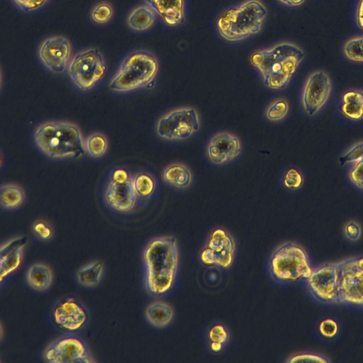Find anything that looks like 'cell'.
Returning <instances> with one entry per match:
<instances>
[{"instance_id": "1", "label": "cell", "mask_w": 363, "mask_h": 363, "mask_svg": "<svg viewBox=\"0 0 363 363\" xmlns=\"http://www.w3.org/2000/svg\"><path fill=\"white\" fill-rule=\"evenodd\" d=\"M308 289L318 301L363 307V256L313 269Z\"/></svg>"}, {"instance_id": "2", "label": "cell", "mask_w": 363, "mask_h": 363, "mask_svg": "<svg viewBox=\"0 0 363 363\" xmlns=\"http://www.w3.org/2000/svg\"><path fill=\"white\" fill-rule=\"evenodd\" d=\"M143 259L147 291L155 296L168 293L174 285L178 266L176 240L167 236L153 239L146 246Z\"/></svg>"}, {"instance_id": "3", "label": "cell", "mask_w": 363, "mask_h": 363, "mask_svg": "<svg viewBox=\"0 0 363 363\" xmlns=\"http://www.w3.org/2000/svg\"><path fill=\"white\" fill-rule=\"evenodd\" d=\"M304 57L305 52L298 45L283 42L254 52L250 62L267 87L281 90L288 85Z\"/></svg>"}, {"instance_id": "4", "label": "cell", "mask_w": 363, "mask_h": 363, "mask_svg": "<svg viewBox=\"0 0 363 363\" xmlns=\"http://www.w3.org/2000/svg\"><path fill=\"white\" fill-rule=\"evenodd\" d=\"M33 135L39 150L52 159L77 160L86 152L80 128L69 122H45L36 128Z\"/></svg>"}, {"instance_id": "5", "label": "cell", "mask_w": 363, "mask_h": 363, "mask_svg": "<svg viewBox=\"0 0 363 363\" xmlns=\"http://www.w3.org/2000/svg\"><path fill=\"white\" fill-rule=\"evenodd\" d=\"M267 15L266 6L259 0H248L230 8L217 19L220 35L229 42H237L258 33Z\"/></svg>"}, {"instance_id": "6", "label": "cell", "mask_w": 363, "mask_h": 363, "mask_svg": "<svg viewBox=\"0 0 363 363\" xmlns=\"http://www.w3.org/2000/svg\"><path fill=\"white\" fill-rule=\"evenodd\" d=\"M156 57L146 50H136L121 62L109 84L117 92H129L148 86L158 72Z\"/></svg>"}, {"instance_id": "7", "label": "cell", "mask_w": 363, "mask_h": 363, "mask_svg": "<svg viewBox=\"0 0 363 363\" xmlns=\"http://www.w3.org/2000/svg\"><path fill=\"white\" fill-rule=\"evenodd\" d=\"M268 265L272 277L282 283L307 280L313 270L305 250L293 242L278 247L271 254Z\"/></svg>"}, {"instance_id": "8", "label": "cell", "mask_w": 363, "mask_h": 363, "mask_svg": "<svg viewBox=\"0 0 363 363\" xmlns=\"http://www.w3.org/2000/svg\"><path fill=\"white\" fill-rule=\"evenodd\" d=\"M104 59L98 49L89 48L75 54L70 60L67 72L72 82L82 91L92 89L104 78Z\"/></svg>"}, {"instance_id": "9", "label": "cell", "mask_w": 363, "mask_h": 363, "mask_svg": "<svg viewBox=\"0 0 363 363\" xmlns=\"http://www.w3.org/2000/svg\"><path fill=\"white\" fill-rule=\"evenodd\" d=\"M200 128L199 114L193 107H180L173 109L157 121V135L167 141L188 140Z\"/></svg>"}, {"instance_id": "10", "label": "cell", "mask_w": 363, "mask_h": 363, "mask_svg": "<svg viewBox=\"0 0 363 363\" xmlns=\"http://www.w3.org/2000/svg\"><path fill=\"white\" fill-rule=\"evenodd\" d=\"M104 199L112 208L120 212H129L136 206V194L133 177L124 167L114 168L104 189Z\"/></svg>"}, {"instance_id": "11", "label": "cell", "mask_w": 363, "mask_h": 363, "mask_svg": "<svg viewBox=\"0 0 363 363\" xmlns=\"http://www.w3.org/2000/svg\"><path fill=\"white\" fill-rule=\"evenodd\" d=\"M234 251L235 244L230 234L222 228H216L200 252V260L207 265L228 268L234 262Z\"/></svg>"}, {"instance_id": "12", "label": "cell", "mask_w": 363, "mask_h": 363, "mask_svg": "<svg viewBox=\"0 0 363 363\" xmlns=\"http://www.w3.org/2000/svg\"><path fill=\"white\" fill-rule=\"evenodd\" d=\"M49 363H90L94 362L84 342L75 336L62 337L52 342L43 352Z\"/></svg>"}, {"instance_id": "13", "label": "cell", "mask_w": 363, "mask_h": 363, "mask_svg": "<svg viewBox=\"0 0 363 363\" xmlns=\"http://www.w3.org/2000/svg\"><path fill=\"white\" fill-rule=\"evenodd\" d=\"M331 88L330 79L324 71L318 70L308 76L303 89L301 102L309 116L315 115L326 104Z\"/></svg>"}, {"instance_id": "14", "label": "cell", "mask_w": 363, "mask_h": 363, "mask_svg": "<svg viewBox=\"0 0 363 363\" xmlns=\"http://www.w3.org/2000/svg\"><path fill=\"white\" fill-rule=\"evenodd\" d=\"M87 311L80 301L74 297H65L54 306L52 318L54 323L62 330L75 332L86 324Z\"/></svg>"}, {"instance_id": "15", "label": "cell", "mask_w": 363, "mask_h": 363, "mask_svg": "<svg viewBox=\"0 0 363 363\" xmlns=\"http://www.w3.org/2000/svg\"><path fill=\"white\" fill-rule=\"evenodd\" d=\"M39 57L43 65L55 73L63 72L67 68L71 55L69 40L63 36L47 38L40 45Z\"/></svg>"}, {"instance_id": "16", "label": "cell", "mask_w": 363, "mask_h": 363, "mask_svg": "<svg viewBox=\"0 0 363 363\" xmlns=\"http://www.w3.org/2000/svg\"><path fill=\"white\" fill-rule=\"evenodd\" d=\"M242 152L239 139L228 132L215 134L207 146V155L210 162L217 165L224 164L236 157Z\"/></svg>"}, {"instance_id": "17", "label": "cell", "mask_w": 363, "mask_h": 363, "mask_svg": "<svg viewBox=\"0 0 363 363\" xmlns=\"http://www.w3.org/2000/svg\"><path fill=\"white\" fill-rule=\"evenodd\" d=\"M171 27L181 24L185 19L184 0H144Z\"/></svg>"}, {"instance_id": "18", "label": "cell", "mask_w": 363, "mask_h": 363, "mask_svg": "<svg viewBox=\"0 0 363 363\" xmlns=\"http://www.w3.org/2000/svg\"><path fill=\"white\" fill-rule=\"evenodd\" d=\"M340 109L347 119L359 121L363 119V91L350 89L341 96Z\"/></svg>"}, {"instance_id": "19", "label": "cell", "mask_w": 363, "mask_h": 363, "mask_svg": "<svg viewBox=\"0 0 363 363\" xmlns=\"http://www.w3.org/2000/svg\"><path fill=\"white\" fill-rule=\"evenodd\" d=\"M162 177L166 184L176 189L189 187L193 180L191 171L181 163H173L167 166L163 172Z\"/></svg>"}, {"instance_id": "20", "label": "cell", "mask_w": 363, "mask_h": 363, "mask_svg": "<svg viewBox=\"0 0 363 363\" xmlns=\"http://www.w3.org/2000/svg\"><path fill=\"white\" fill-rule=\"evenodd\" d=\"M145 314L151 325L157 328H163L172 320L173 311L168 304L164 302L154 301L148 305Z\"/></svg>"}, {"instance_id": "21", "label": "cell", "mask_w": 363, "mask_h": 363, "mask_svg": "<svg viewBox=\"0 0 363 363\" xmlns=\"http://www.w3.org/2000/svg\"><path fill=\"white\" fill-rule=\"evenodd\" d=\"M26 279L33 289L37 291H45L52 283V271L45 264H34L28 268Z\"/></svg>"}, {"instance_id": "22", "label": "cell", "mask_w": 363, "mask_h": 363, "mask_svg": "<svg viewBox=\"0 0 363 363\" xmlns=\"http://www.w3.org/2000/svg\"><path fill=\"white\" fill-rule=\"evenodd\" d=\"M154 11L148 6H141L134 9L128 17L129 26L135 30L143 31L150 28L154 23Z\"/></svg>"}, {"instance_id": "23", "label": "cell", "mask_w": 363, "mask_h": 363, "mask_svg": "<svg viewBox=\"0 0 363 363\" xmlns=\"http://www.w3.org/2000/svg\"><path fill=\"white\" fill-rule=\"evenodd\" d=\"M25 199V193L23 189L17 185L8 184L1 186L0 203L1 206L7 210L18 208Z\"/></svg>"}, {"instance_id": "24", "label": "cell", "mask_w": 363, "mask_h": 363, "mask_svg": "<svg viewBox=\"0 0 363 363\" xmlns=\"http://www.w3.org/2000/svg\"><path fill=\"white\" fill-rule=\"evenodd\" d=\"M133 184L137 198L141 199L150 198L156 186L154 177L146 172H137L133 177Z\"/></svg>"}, {"instance_id": "25", "label": "cell", "mask_w": 363, "mask_h": 363, "mask_svg": "<svg viewBox=\"0 0 363 363\" xmlns=\"http://www.w3.org/2000/svg\"><path fill=\"white\" fill-rule=\"evenodd\" d=\"M103 264L101 262H93L82 267L77 273V281L84 286L97 285L101 280Z\"/></svg>"}, {"instance_id": "26", "label": "cell", "mask_w": 363, "mask_h": 363, "mask_svg": "<svg viewBox=\"0 0 363 363\" xmlns=\"http://www.w3.org/2000/svg\"><path fill=\"white\" fill-rule=\"evenodd\" d=\"M207 339L212 352H220L229 340V333L225 327L220 324L213 325L207 331Z\"/></svg>"}, {"instance_id": "27", "label": "cell", "mask_w": 363, "mask_h": 363, "mask_svg": "<svg viewBox=\"0 0 363 363\" xmlns=\"http://www.w3.org/2000/svg\"><path fill=\"white\" fill-rule=\"evenodd\" d=\"M85 147L90 156L99 158L106 153L108 148V141L102 133H94L86 138Z\"/></svg>"}, {"instance_id": "28", "label": "cell", "mask_w": 363, "mask_h": 363, "mask_svg": "<svg viewBox=\"0 0 363 363\" xmlns=\"http://www.w3.org/2000/svg\"><path fill=\"white\" fill-rule=\"evenodd\" d=\"M347 59L355 62H363V36H356L348 40L342 48Z\"/></svg>"}, {"instance_id": "29", "label": "cell", "mask_w": 363, "mask_h": 363, "mask_svg": "<svg viewBox=\"0 0 363 363\" xmlns=\"http://www.w3.org/2000/svg\"><path fill=\"white\" fill-rule=\"evenodd\" d=\"M23 257V249H20L11 255L0 259V280L14 272L20 267Z\"/></svg>"}, {"instance_id": "30", "label": "cell", "mask_w": 363, "mask_h": 363, "mask_svg": "<svg viewBox=\"0 0 363 363\" xmlns=\"http://www.w3.org/2000/svg\"><path fill=\"white\" fill-rule=\"evenodd\" d=\"M289 104L286 99L279 98L273 101L266 111V117L271 121H278L287 116Z\"/></svg>"}, {"instance_id": "31", "label": "cell", "mask_w": 363, "mask_h": 363, "mask_svg": "<svg viewBox=\"0 0 363 363\" xmlns=\"http://www.w3.org/2000/svg\"><path fill=\"white\" fill-rule=\"evenodd\" d=\"M113 15L112 6L106 3L102 2L97 4L91 12L92 19L99 24L108 22Z\"/></svg>"}, {"instance_id": "32", "label": "cell", "mask_w": 363, "mask_h": 363, "mask_svg": "<svg viewBox=\"0 0 363 363\" xmlns=\"http://www.w3.org/2000/svg\"><path fill=\"white\" fill-rule=\"evenodd\" d=\"M303 182L302 173L293 167L288 169L283 176V184L288 189H299L303 186Z\"/></svg>"}, {"instance_id": "33", "label": "cell", "mask_w": 363, "mask_h": 363, "mask_svg": "<svg viewBox=\"0 0 363 363\" xmlns=\"http://www.w3.org/2000/svg\"><path fill=\"white\" fill-rule=\"evenodd\" d=\"M28 242L26 237L12 238L1 245L0 259H4L14 253L26 245Z\"/></svg>"}, {"instance_id": "34", "label": "cell", "mask_w": 363, "mask_h": 363, "mask_svg": "<svg viewBox=\"0 0 363 363\" xmlns=\"http://www.w3.org/2000/svg\"><path fill=\"white\" fill-rule=\"evenodd\" d=\"M341 165L363 161V141L352 145L339 159Z\"/></svg>"}, {"instance_id": "35", "label": "cell", "mask_w": 363, "mask_h": 363, "mask_svg": "<svg viewBox=\"0 0 363 363\" xmlns=\"http://www.w3.org/2000/svg\"><path fill=\"white\" fill-rule=\"evenodd\" d=\"M348 177L356 187L363 191V161L351 163Z\"/></svg>"}, {"instance_id": "36", "label": "cell", "mask_w": 363, "mask_h": 363, "mask_svg": "<svg viewBox=\"0 0 363 363\" xmlns=\"http://www.w3.org/2000/svg\"><path fill=\"white\" fill-rule=\"evenodd\" d=\"M319 330L321 335L327 338H331L336 335L338 331L337 322L332 318H325L319 324Z\"/></svg>"}, {"instance_id": "37", "label": "cell", "mask_w": 363, "mask_h": 363, "mask_svg": "<svg viewBox=\"0 0 363 363\" xmlns=\"http://www.w3.org/2000/svg\"><path fill=\"white\" fill-rule=\"evenodd\" d=\"M344 233L347 239L350 241H357L359 239L362 230L359 224L354 220L348 221L344 227Z\"/></svg>"}, {"instance_id": "38", "label": "cell", "mask_w": 363, "mask_h": 363, "mask_svg": "<svg viewBox=\"0 0 363 363\" xmlns=\"http://www.w3.org/2000/svg\"><path fill=\"white\" fill-rule=\"evenodd\" d=\"M34 233L41 240L49 239L52 235V228L43 220L36 221L33 226Z\"/></svg>"}, {"instance_id": "39", "label": "cell", "mask_w": 363, "mask_h": 363, "mask_svg": "<svg viewBox=\"0 0 363 363\" xmlns=\"http://www.w3.org/2000/svg\"><path fill=\"white\" fill-rule=\"evenodd\" d=\"M48 0H13L17 6L25 12L36 11L41 8Z\"/></svg>"}, {"instance_id": "40", "label": "cell", "mask_w": 363, "mask_h": 363, "mask_svg": "<svg viewBox=\"0 0 363 363\" xmlns=\"http://www.w3.org/2000/svg\"><path fill=\"white\" fill-rule=\"evenodd\" d=\"M328 362L329 360L323 356L308 353L294 355L288 360V362Z\"/></svg>"}, {"instance_id": "41", "label": "cell", "mask_w": 363, "mask_h": 363, "mask_svg": "<svg viewBox=\"0 0 363 363\" xmlns=\"http://www.w3.org/2000/svg\"><path fill=\"white\" fill-rule=\"evenodd\" d=\"M356 21L359 28L363 30V0H359L356 12Z\"/></svg>"}, {"instance_id": "42", "label": "cell", "mask_w": 363, "mask_h": 363, "mask_svg": "<svg viewBox=\"0 0 363 363\" xmlns=\"http://www.w3.org/2000/svg\"><path fill=\"white\" fill-rule=\"evenodd\" d=\"M305 0H278L281 4L287 6H298L302 5Z\"/></svg>"}]
</instances>
